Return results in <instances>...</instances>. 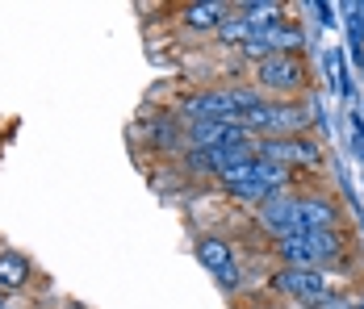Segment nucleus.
Listing matches in <instances>:
<instances>
[{
	"label": "nucleus",
	"instance_id": "1",
	"mask_svg": "<svg viewBox=\"0 0 364 309\" xmlns=\"http://www.w3.org/2000/svg\"><path fill=\"white\" fill-rule=\"evenodd\" d=\"M218 184L230 193V197H239V201L264 205L268 197L285 193V184H289V168H281V163H272V159H264V155H247L243 163L226 168V172L218 175Z\"/></svg>",
	"mask_w": 364,
	"mask_h": 309
},
{
	"label": "nucleus",
	"instance_id": "2",
	"mask_svg": "<svg viewBox=\"0 0 364 309\" xmlns=\"http://www.w3.org/2000/svg\"><path fill=\"white\" fill-rule=\"evenodd\" d=\"M348 251V242L339 230H301L289 239H277V259L281 268H327Z\"/></svg>",
	"mask_w": 364,
	"mask_h": 309
},
{
	"label": "nucleus",
	"instance_id": "3",
	"mask_svg": "<svg viewBox=\"0 0 364 309\" xmlns=\"http://www.w3.org/2000/svg\"><path fill=\"white\" fill-rule=\"evenodd\" d=\"M259 101V88H205L184 101V121H239Z\"/></svg>",
	"mask_w": 364,
	"mask_h": 309
},
{
	"label": "nucleus",
	"instance_id": "4",
	"mask_svg": "<svg viewBox=\"0 0 364 309\" xmlns=\"http://www.w3.org/2000/svg\"><path fill=\"white\" fill-rule=\"evenodd\" d=\"M310 84V71L301 55H272L255 63V88L264 101H297V92Z\"/></svg>",
	"mask_w": 364,
	"mask_h": 309
},
{
	"label": "nucleus",
	"instance_id": "5",
	"mask_svg": "<svg viewBox=\"0 0 364 309\" xmlns=\"http://www.w3.org/2000/svg\"><path fill=\"white\" fill-rule=\"evenodd\" d=\"M272 288L289 301H301V305H323V301L335 297L331 276L318 272V268H281L272 276Z\"/></svg>",
	"mask_w": 364,
	"mask_h": 309
},
{
	"label": "nucleus",
	"instance_id": "6",
	"mask_svg": "<svg viewBox=\"0 0 364 309\" xmlns=\"http://www.w3.org/2000/svg\"><path fill=\"white\" fill-rule=\"evenodd\" d=\"M255 155L281 163V168H318L323 163V146L310 134H289V138H259L255 142Z\"/></svg>",
	"mask_w": 364,
	"mask_h": 309
},
{
	"label": "nucleus",
	"instance_id": "7",
	"mask_svg": "<svg viewBox=\"0 0 364 309\" xmlns=\"http://www.w3.org/2000/svg\"><path fill=\"white\" fill-rule=\"evenodd\" d=\"M197 259L214 272V280H218L226 293H239V288H243V276H239V264H235V246L226 239L201 234V239H197Z\"/></svg>",
	"mask_w": 364,
	"mask_h": 309
},
{
	"label": "nucleus",
	"instance_id": "8",
	"mask_svg": "<svg viewBox=\"0 0 364 309\" xmlns=\"http://www.w3.org/2000/svg\"><path fill=\"white\" fill-rule=\"evenodd\" d=\"M259 226L272 234V239H289V234H301V217H297V197L289 193H277L259 205Z\"/></svg>",
	"mask_w": 364,
	"mask_h": 309
},
{
	"label": "nucleus",
	"instance_id": "9",
	"mask_svg": "<svg viewBox=\"0 0 364 309\" xmlns=\"http://www.w3.org/2000/svg\"><path fill=\"white\" fill-rule=\"evenodd\" d=\"M301 230H339V205L331 197H297Z\"/></svg>",
	"mask_w": 364,
	"mask_h": 309
},
{
	"label": "nucleus",
	"instance_id": "10",
	"mask_svg": "<svg viewBox=\"0 0 364 309\" xmlns=\"http://www.w3.org/2000/svg\"><path fill=\"white\" fill-rule=\"evenodd\" d=\"M30 280H34V264L21 251H0V293L4 297L30 288Z\"/></svg>",
	"mask_w": 364,
	"mask_h": 309
},
{
	"label": "nucleus",
	"instance_id": "11",
	"mask_svg": "<svg viewBox=\"0 0 364 309\" xmlns=\"http://www.w3.org/2000/svg\"><path fill=\"white\" fill-rule=\"evenodd\" d=\"M184 17V30H193V34H218V26L230 17V4H188L181 13Z\"/></svg>",
	"mask_w": 364,
	"mask_h": 309
},
{
	"label": "nucleus",
	"instance_id": "12",
	"mask_svg": "<svg viewBox=\"0 0 364 309\" xmlns=\"http://www.w3.org/2000/svg\"><path fill=\"white\" fill-rule=\"evenodd\" d=\"M239 13L247 17V26H252V34H264V30H272L277 21H285L281 13V4L277 0H247V4H239Z\"/></svg>",
	"mask_w": 364,
	"mask_h": 309
},
{
	"label": "nucleus",
	"instance_id": "13",
	"mask_svg": "<svg viewBox=\"0 0 364 309\" xmlns=\"http://www.w3.org/2000/svg\"><path fill=\"white\" fill-rule=\"evenodd\" d=\"M264 34H268V42H272V50H277V55H297V46L306 42L301 26L289 21V17H285V21H277V26H272V30H264Z\"/></svg>",
	"mask_w": 364,
	"mask_h": 309
},
{
	"label": "nucleus",
	"instance_id": "14",
	"mask_svg": "<svg viewBox=\"0 0 364 309\" xmlns=\"http://www.w3.org/2000/svg\"><path fill=\"white\" fill-rule=\"evenodd\" d=\"M247 38H252V26H247V17L235 9V13H230V17L218 26V42L235 46V50H243V42H247Z\"/></svg>",
	"mask_w": 364,
	"mask_h": 309
},
{
	"label": "nucleus",
	"instance_id": "15",
	"mask_svg": "<svg viewBox=\"0 0 364 309\" xmlns=\"http://www.w3.org/2000/svg\"><path fill=\"white\" fill-rule=\"evenodd\" d=\"M318 309H364V305H356V301H343V297H331V301H323Z\"/></svg>",
	"mask_w": 364,
	"mask_h": 309
},
{
	"label": "nucleus",
	"instance_id": "16",
	"mask_svg": "<svg viewBox=\"0 0 364 309\" xmlns=\"http://www.w3.org/2000/svg\"><path fill=\"white\" fill-rule=\"evenodd\" d=\"M0 309H4V293H0Z\"/></svg>",
	"mask_w": 364,
	"mask_h": 309
}]
</instances>
